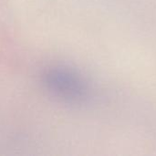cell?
<instances>
[{
	"label": "cell",
	"instance_id": "6da1fadb",
	"mask_svg": "<svg viewBox=\"0 0 156 156\" xmlns=\"http://www.w3.org/2000/svg\"><path fill=\"white\" fill-rule=\"evenodd\" d=\"M47 84L56 95L70 101H80L88 96L85 80L76 72L68 69H55L47 74Z\"/></svg>",
	"mask_w": 156,
	"mask_h": 156
}]
</instances>
